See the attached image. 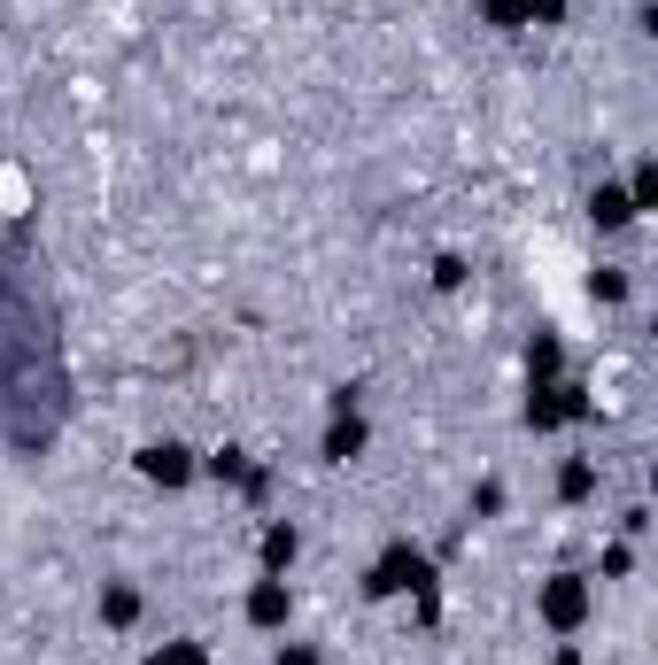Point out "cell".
Masks as SVG:
<instances>
[{"label":"cell","instance_id":"6da1fadb","mask_svg":"<svg viewBox=\"0 0 658 665\" xmlns=\"http://www.w3.org/2000/svg\"><path fill=\"white\" fill-rule=\"evenodd\" d=\"M542 611H550V627H581V619H589V588H581L573 573H558L550 588H542Z\"/></svg>","mask_w":658,"mask_h":665},{"label":"cell","instance_id":"7a4b0ae2","mask_svg":"<svg viewBox=\"0 0 658 665\" xmlns=\"http://www.w3.org/2000/svg\"><path fill=\"white\" fill-rule=\"evenodd\" d=\"M287 604H295V596H287V580H256V588H248V619H256V627H279Z\"/></svg>","mask_w":658,"mask_h":665},{"label":"cell","instance_id":"3957f363","mask_svg":"<svg viewBox=\"0 0 658 665\" xmlns=\"http://www.w3.org/2000/svg\"><path fill=\"white\" fill-rule=\"evenodd\" d=\"M140 472H148V480H163V488H179V480L194 472V464H186V449H179V441H163V449H148V457H140Z\"/></svg>","mask_w":658,"mask_h":665},{"label":"cell","instance_id":"277c9868","mask_svg":"<svg viewBox=\"0 0 658 665\" xmlns=\"http://www.w3.org/2000/svg\"><path fill=\"white\" fill-rule=\"evenodd\" d=\"M597 225H604V232L635 225V202H628V194H620V186H597Z\"/></svg>","mask_w":658,"mask_h":665},{"label":"cell","instance_id":"5b68a950","mask_svg":"<svg viewBox=\"0 0 658 665\" xmlns=\"http://www.w3.org/2000/svg\"><path fill=\"white\" fill-rule=\"evenodd\" d=\"M357 449H364V426H357V418H349V426H333V434H326V457H333V464H349Z\"/></svg>","mask_w":658,"mask_h":665},{"label":"cell","instance_id":"8992f818","mask_svg":"<svg viewBox=\"0 0 658 665\" xmlns=\"http://www.w3.org/2000/svg\"><path fill=\"white\" fill-rule=\"evenodd\" d=\"M264 557H271V565H287V557H295V526H271V534H264Z\"/></svg>","mask_w":658,"mask_h":665},{"label":"cell","instance_id":"52a82bcc","mask_svg":"<svg viewBox=\"0 0 658 665\" xmlns=\"http://www.w3.org/2000/svg\"><path fill=\"white\" fill-rule=\"evenodd\" d=\"M558 488H566V503H581V495L597 488V472H589V464H566V480H558Z\"/></svg>","mask_w":658,"mask_h":665},{"label":"cell","instance_id":"ba28073f","mask_svg":"<svg viewBox=\"0 0 658 665\" xmlns=\"http://www.w3.org/2000/svg\"><path fill=\"white\" fill-rule=\"evenodd\" d=\"M101 611H109V619H117V627H124V619H132V611H140V604H132V588H109V604H101Z\"/></svg>","mask_w":658,"mask_h":665},{"label":"cell","instance_id":"9c48e42d","mask_svg":"<svg viewBox=\"0 0 658 665\" xmlns=\"http://www.w3.org/2000/svg\"><path fill=\"white\" fill-rule=\"evenodd\" d=\"M148 665H202V650H163V658H148Z\"/></svg>","mask_w":658,"mask_h":665},{"label":"cell","instance_id":"30bf717a","mask_svg":"<svg viewBox=\"0 0 658 665\" xmlns=\"http://www.w3.org/2000/svg\"><path fill=\"white\" fill-rule=\"evenodd\" d=\"M271 665H318V650H279Z\"/></svg>","mask_w":658,"mask_h":665}]
</instances>
